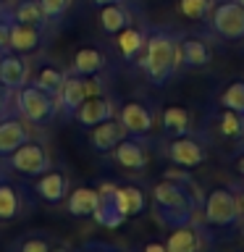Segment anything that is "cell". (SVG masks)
Here are the masks:
<instances>
[{"label":"cell","mask_w":244,"mask_h":252,"mask_svg":"<svg viewBox=\"0 0 244 252\" xmlns=\"http://www.w3.org/2000/svg\"><path fill=\"white\" fill-rule=\"evenodd\" d=\"M213 29L226 39H242L244 37V5L236 0H223L213 5Z\"/></svg>","instance_id":"cell-6"},{"label":"cell","mask_w":244,"mask_h":252,"mask_svg":"<svg viewBox=\"0 0 244 252\" xmlns=\"http://www.w3.org/2000/svg\"><path fill=\"white\" fill-rule=\"evenodd\" d=\"M236 168H239V171H242V173H244V155H242V158H239V160H236Z\"/></svg>","instance_id":"cell-39"},{"label":"cell","mask_w":244,"mask_h":252,"mask_svg":"<svg viewBox=\"0 0 244 252\" xmlns=\"http://www.w3.org/2000/svg\"><path fill=\"white\" fill-rule=\"evenodd\" d=\"M184 184H194V181H176V179H163L160 184L152 189V200L157 205V218L165 226H181L189 223L200 205V189H189Z\"/></svg>","instance_id":"cell-1"},{"label":"cell","mask_w":244,"mask_h":252,"mask_svg":"<svg viewBox=\"0 0 244 252\" xmlns=\"http://www.w3.org/2000/svg\"><path fill=\"white\" fill-rule=\"evenodd\" d=\"M42 42V32L34 24H21L11 19V32H8V50L13 53H31Z\"/></svg>","instance_id":"cell-12"},{"label":"cell","mask_w":244,"mask_h":252,"mask_svg":"<svg viewBox=\"0 0 244 252\" xmlns=\"http://www.w3.org/2000/svg\"><path fill=\"white\" fill-rule=\"evenodd\" d=\"M123 137H126L123 124L113 121V118H108V121L92 126V131H90V142H92V147L97 150V153H110V150H113Z\"/></svg>","instance_id":"cell-14"},{"label":"cell","mask_w":244,"mask_h":252,"mask_svg":"<svg viewBox=\"0 0 244 252\" xmlns=\"http://www.w3.org/2000/svg\"><path fill=\"white\" fill-rule=\"evenodd\" d=\"M179 55H181V63H184L186 68H205L213 58L210 47L205 45L202 39H194V37H189V39L181 42Z\"/></svg>","instance_id":"cell-20"},{"label":"cell","mask_w":244,"mask_h":252,"mask_svg":"<svg viewBox=\"0 0 244 252\" xmlns=\"http://www.w3.org/2000/svg\"><path fill=\"white\" fill-rule=\"evenodd\" d=\"M236 3H239V5H244V0H236Z\"/></svg>","instance_id":"cell-40"},{"label":"cell","mask_w":244,"mask_h":252,"mask_svg":"<svg viewBox=\"0 0 244 252\" xmlns=\"http://www.w3.org/2000/svg\"><path fill=\"white\" fill-rule=\"evenodd\" d=\"M218 126H220V134H226V137H244V116L234 113L228 108H223V113L218 118Z\"/></svg>","instance_id":"cell-30"},{"label":"cell","mask_w":244,"mask_h":252,"mask_svg":"<svg viewBox=\"0 0 244 252\" xmlns=\"http://www.w3.org/2000/svg\"><path fill=\"white\" fill-rule=\"evenodd\" d=\"M92 3L102 8V5H108V3H123V0H92Z\"/></svg>","instance_id":"cell-37"},{"label":"cell","mask_w":244,"mask_h":252,"mask_svg":"<svg viewBox=\"0 0 244 252\" xmlns=\"http://www.w3.org/2000/svg\"><path fill=\"white\" fill-rule=\"evenodd\" d=\"M8 32H11V19L3 16V19H0V53L8 50Z\"/></svg>","instance_id":"cell-34"},{"label":"cell","mask_w":244,"mask_h":252,"mask_svg":"<svg viewBox=\"0 0 244 252\" xmlns=\"http://www.w3.org/2000/svg\"><path fill=\"white\" fill-rule=\"evenodd\" d=\"M34 192L39 194V200H45V202H61L63 197L68 194V176L66 173H61V171H50L47 168L45 173H39V179H37V184H34Z\"/></svg>","instance_id":"cell-13"},{"label":"cell","mask_w":244,"mask_h":252,"mask_svg":"<svg viewBox=\"0 0 244 252\" xmlns=\"http://www.w3.org/2000/svg\"><path fill=\"white\" fill-rule=\"evenodd\" d=\"M45 19H47V16L42 11V5H39V0H19V5L13 8V21L42 27Z\"/></svg>","instance_id":"cell-25"},{"label":"cell","mask_w":244,"mask_h":252,"mask_svg":"<svg viewBox=\"0 0 244 252\" xmlns=\"http://www.w3.org/2000/svg\"><path fill=\"white\" fill-rule=\"evenodd\" d=\"M27 139H29V129L24 121H19V118H5V121H0V158H8Z\"/></svg>","instance_id":"cell-16"},{"label":"cell","mask_w":244,"mask_h":252,"mask_svg":"<svg viewBox=\"0 0 244 252\" xmlns=\"http://www.w3.org/2000/svg\"><path fill=\"white\" fill-rule=\"evenodd\" d=\"M63 79H66V74H63L61 68L45 66V68L37 74V87H39V90H45L47 94H58V92H61Z\"/></svg>","instance_id":"cell-28"},{"label":"cell","mask_w":244,"mask_h":252,"mask_svg":"<svg viewBox=\"0 0 244 252\" xmlns=\"http://www.w3.org/2000/svg\"><path fill=\"white\" fill-rule=\"evenodd\" d=\"M29 82V63L24 61L21 53H0V84L8 90H21Z\"/></svg>","instance_id":"cell-10"},{"label":"cell","mask_w":244,"mask_h":252,"mask_svg":"<svg viewBox=\"0 0 244 252\" xmlns=\"http://www.w3.org/2000/svg\"><path fill=\"white\" fill-rule=\"evenodd\" d=\"M8 165L16 173H24V176H39L50 168V153L37 145V142H24L21 147H16L11 155H8Z\"/></svg>","instance_id":"cell-5"},{"label":"cell","mask_w":244,"mask_h":252,"mask_svg":"<svg viewBox=\"0 0 244 252\" xmlns=\"http://www.w3.org/2000/svg\"><path fill=\"white\" fill-rule=\"evenodd\" d=\"M220 105L234 110V113H239V116H244V82L228 84L223 90V94H220Z\"/></svg>","instance_id":"cell-29"},{"label":"cell","mask_w":244,"mask_h":252,"mask_svg":"<svg viewBox=\"0 0 244 252\" xmlns=\"http://www.w3.org/2000/svg\"><path fill=\"white\" fill-rule=\"evenodd\" d=\"M90 94H94V82H90V79L82 76V74H74V76H66V79H63L58 97H61L63 110H66L68 116H74L76 108L82 105V102L90 97Z\"/></svg>","instance_id":"cell-9"},{"label":"cell","mask_w":244,"mask_h":252,"mask_svg":"<svg viewBox=\"0 0 244 252\" xmlns=\"http://www.w3.org/2000/svg\"><path fill=\"white\" fill-rule=\"evenodd\" d=\"M176 231L168 236V252H194L202 247V239H200V231L192 226V220L189 223H181V226H173Z\"/></svg>","instance_id":"cell-19"},{"label":"cell","mask_w":244,"mask_h":252,"mask_svg":"<svg viewBox=\"0 0 244 252\" xmlns=\"http://www.w3.org/2000/svg\"><path fill=\"white\" fill-rule=\"evenodd\" d=\"M39 5H42L47 19H61L71 8V0H39Z\"/></svg>","instance_id":"cell-32"},{"label":"cell","mask_w":244,"mask_h":252,"mask_svg":"<svg viewBox=\"0 0 244 252\" xmlns=\"http://www.w3.org/2000/svg\"><path fill=\"white\" fill-rule=\"evenodd\" d=\"M97 205H100V192L97 189L79 187V189H74V192L68 194L66 208H68L71 216H76V218H90V216H94Z\"/></svg>","instance_id":"cell-18"},{"label":"cell","mask_w":244,"mask_h":252,"mask_svg":"<svg viewBox=\"0 0 244 252\" xmlns=\"http://www.w3.org/2000/svg\"><path fill=\"white\" fill-rule=\"evenodd\" d=\"M145 250L147 252H168V247L160 244V242H150V244H145Z\"/></svg>","instance_id":"cell-36"},{"label":"cell","mask_w":244,"mask_h":252,"mask_svg":"<svg viewBox=\"0 0 244 252\" xmlns=\"http://www.w3.org/2000/svg\"><path fill=\"white\" fill-rule=\"evenodd\" d=\"M179 11H181V16H186V19L200 21L213 11V0H179Z\"/></svg>","instance_id":"cell-31"},{"label":"cell","mask_w":244,"mask_h":252,"mask_svg":"<svg viewBox=\"0 0 244 252\" xmlns=\"http://www.w3.org/2000/svg\"><path fill=\"white\" fill-rule=\"evenodd\" d=\"M236 200H239V210H242V216H244V189H242V194H236Z\"/></svg>","instance_id":"cell-38"},{"label":"cell","mask_w":244,"mask_h":252,"mask_svg":"<svg viewBox=\"0 0 244 252\" xmlns=\"http://www.w3.org/2000/svg\"><path fill=\"white\" fill-rule=\"evenodd\" d=\"M100 194H108L110 202L116 205V210L123 218H134L145 210V194L142 189L126 184V187H116V184H100Z\"/></svg>","instance_id":"cell-8"},{"label":"cell","mask_w":244,"mask_h":252,"mask_svg":"<svg viewBox=\"0 0 244 252\" xmlns=\"http://www.w3.org/2000/svg\"><path fill=\"white\" fill-rule=\"evenodd\" d=\"M21 213V197L19 192L5 184V181H0V220H11Z\"/></svg>","instance_id":"cell-26"},{"label":"cell","mask_w":244,"mask_h":252,"mask_svg":"<svg viewBox=\"0 0 244 252\" xmlns=\"http://www.w3.org/2000/svg\"><path fill=\"white\" fill-rule=\"evenodd\" d=\"M8 92H11V90L0 84V118H3V116L8 113Z\"/></svg>","instance_id":"cell-35"},{"label":"cell","mask_w":244,"mask_h":252,"mask_svg":"<svg viewBox=\"0 0 244 252\" xmlns=\"http://www.w3.org/2000/svg\"><path fill=\"white\" fill-rule=\"evenodd\" d=\"M165 155H168L171 163L176 165H184V168H194V165L205 163V145L200 139L192 137V131L189 134H179L173 142H168V147H165Z\"/></svg>","instance_id":"cell-7"},{"label":"cell","mask_w":244,"mask_h":252,"mask_svg":"<svg viewBox=\"0 0 244 252\" xmlns=\"http://www.w3.org/2000/svg\"><path fill=\"white\" fill-rule=\"evenodd\" d=\"M47 250H50V244H47V239H42V236L21 242V252H47Z\"/></svg>","instance_id":"cell-33"},{"label":"cell","mask_w":244,"mask_h":252,"mask_svg":"<svg viewBox=\"0 0 244 252\" xmlns=\"http://www.w3.org/2000/svg\"><path fill=\"white\" fill-rule=\"evenodd\" d=\"M202 213L210 226H234L242 218L239 200H236V194L231 189H215V192H210L202 202Z\"/></svg>","instance_id":"cell-4"},{"label":"cell","mask_w":244,"mask_h":252,"mask_svg":"<svg viewBox=\"0 0 244 252\" xmlns=\"http://www.w3.org/2000/svg\"><path fill=\"white\" fill-rule=\"evenodd\" d=\"M102 53L97 47H82L74 55V63H71V74H82V76H92L102 68Z\"/></svg>","instance_id":"cell-22"},{"label":"cell","mask_w":244,"mask_h":252,"mask_svg":"<svg viewBox=\"0 0 244 252\" xmlns=\"http://www.w3.org/2000/svg\"><path fill=\"white\" fill-rule=\"evenodd\" d=\"M131 24V13H129V8H126L123 3H108V5H102V11H100V27L110 32V34H118L121 29H126Z\"/></svg>","instance_id":"cell-21"},{"label":"cell","mask_w":244,"mask_h":252,"mask_svg":"<svg viewBox=\"0 0 244 252\" xmlns=\"http://www.w3.org/2000/svg\"><path fill=\"white\" fill-rule=\"evenodd\" d=\"M94 220H97L100 226H105V228H118L123 223V216L116 210V205L110 202V197L108 194H100V205H97V210H94Z\"/></svg>","instance_id":"cell-27"},{"label":"cell","mask_w":244,"mask_h":252,"mask_svg":"<svg viewBox=\"0 0 244 252\" xmlns=\"http://www.w3.org/2000/svg\"><path fill=\"white\" fill-rule=\"evenodd\" d=\"M116 45H118V50H121V55L126 61L129 58H134L142 47H145V32L142 29H137V27H126V29H121L118 32V37H116Z\"/></svg>","instance_id":"cell-24"},{"label":"cell","mask_w":244,"mask_h":252,"mask_svg":"<svg viewBox=\"0 0 244 252\" xmlns=\"http://www.w3.org/2000/svg\"><path fill=\"white\" fill-rule=\"evenodd\" d=\"M116 116V108H113V102H110L108 97H97V94H90L82 105L76 108V113L74 118L82 126H97L102 121H108V118H113Z\"/></svg>","instance_id":"cell-11"},{"label":"cell","mask_w":244,"mask_h":252,"mask_svg":"<svg viewBox=\"0 0 244 252\" xmlns=\"http://www.w3.org/2000/svg\"><path fill=\"white\" fill-rule=\"evenodd\" d=\"M163 129L168 134H173V137H179V134H189V131H192V116H189V110H184L181 105L165 108Z\"/></svg>","instance_id":"cell-23"},{"label":"cell","mask_w":244,"mask_h":252,"mask_svg":"<svg viewBox=\"0 0 244 252\" xmlns=\"http://www.w3.org/2000/svg\"><path fill=\"white\" fill-rule=\"evenodd\" d=\"M16 108H19V113L24 121L29 124H45L50 121L53 113H55V100L53 94H47L45 90H39L37 84H24L21 90H16Z\"/></svg>","instance_id":"cell-3"},{"label":"cell","mask_w":244,"mask_h":252,"mask_svg":"<svg viewBox=\"0 0 244 252\" xmlns=\"http://www.w3.org/2000/svg\"><path fill=\"white\" fill-rule=\"evenodd\" d=\"M145 45H147V50H145V58H142V71L147 74L150 82L160 87L176 74V68L181 63L179 42L168 32H152L145 39Z\"/></svg>","instance_id":"cell-2"},{"label":"cell","mask_w":244,"mask_h":252,"mask_svg":"<svg viewBox=\"0 0 244 252\" xmlns=\"http://www.w3.org/2000/svg\"><path fill=\"white\" fill-rule=\"evenodd\" d=\"M121 124L129 134L142 137V134L152 131V113L145 105H139V102H126L121 108Z\"/></svg>","instance_id":"cell-15"},{"label":"cell","mask_w":244,"mask_h":252,"mask_svg":"<svg viewBox=\"0 0 244 252\" xmlns=\"http://www.w3.org/2000/svg\"><path fill=\"white\" fill-rule=\"evenodd\" d=\"M113 150H116L118 165H123L126 171H145L147 168V153L137 139H126L123 137Z\"/></svg>","instance_id":"cell-17"}]
</instances>
